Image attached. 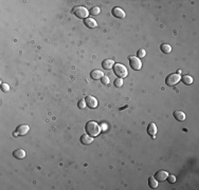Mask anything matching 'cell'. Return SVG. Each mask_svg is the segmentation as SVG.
<instances>
[{"instance_id": "obj_22", "label": "cell", "mask_w": 199, "mask_h": 190, "mask_svg": "<svg viewBox=\"0 0 199 190\" xmlns=\"http://www.w3.org/2000/svg\"><path fill=\"white\" fill-rule=\"evenodd\" d=\"M137 55H138V58H142V57H144V56L146 55L145 50H143V49H140V50L138 51V53H137Z\"/></svg>"}, {"instance_id": "obj_25", "label": "cell", "mask_w": 199, "mask_h": 190, "mask_svg": "<svg viewBox=\"0 0 199 190\" xmlns=\"http://www.w3.org/2000/svg\"><path fill=\"white\" fill-rule=\"evenodd\" d=\"M101 81H102V83H103V85H108L110 80H109V78H108L107 76H103V77L101 78Z\"/></svg>"}, {"instance_id": "obj_18", "label": "cell", "mask_w": 199, "mask_h": 190, "mask_svg": "<svg viewBox=\"0 0 199 190\" xmlns=\"http://www.w3.org/2000/svg\"><path fill=\"white\" fill-rule=\"evenodd\" d=\"M148 185L150 188H152V189H155V188H157V186H158V180H156L155 177H149L148 178Z\"/></svg>"}, {"instance_id": "obj_9", "label": "cell", "mask_w": 199, "mask_h": 190, "mask_svg": "<svg viewBox=\"0 0 199 190\" xmlns=\"http://www.w3.org/2000/svg\"><path fill=\"white\" fill-rule=\"evenodd\" d=\"M168 171H164V170H159V171H157L155 174V178L157 180H160V182L165 180L168 178Z\"/></svg>"}, {"instance_id": "obj_20", "label": "cell", "mask_w": 199, "mask_h": 190, "mask_svg": "<svg viewBox=\"0 0 199 190\" xmlns=\"http://www.w3.org/2000/svg\"><path fill=\"white\" fill-rule=\"evenodd\" d=\"M90 13H91V15L96 16L101 13V10H100V7H98V6H94V7H92V9L90 10Z\"/></svg>"}, {"instance_id": "obj_11", "label": "cell", "mask_w": 199, "mask_h": 190, "mask_svg": "<svg viewBox=\"0 0 199 190\" xmlns=\"http://www.w3.org/2000/svg\"><path fill=\"white\" fill-rule=\"evenodd\" d=\"M84 23H85L86 26H87V28H89V29H93V28H95V26L98 25L96 21H95L94 19H92V18L84 19Z\"/></svg>"}, {"instance_id": "obj_14", "label": "cell", "mask_w": 199, "mask_h": 190, "mask_svg": "<svg viewBox=\"0 0 199 190\" xmlns=\"http://www.w3.org/2000/svg\"><path fill=\"white\" fill-rule=\"evenodd\" d=\"M13 155H14V157L21 159L25 156V151L23 149H16L15 151L13 152Z\"/></svg>"}, {"instance_id": "obj_17", "label": "cell", "mask_w": 199, "mask_h": 190, "mask_svg": "<svg viewBox=\"0 0 199 190\" xmlns=\"http://www.w3.org/2000/svg\"><path fill=\"white\" fill-rule=\"evenodd\" d=\"M181 80H182L183 83H185V85H191V83H193V81H194L193 77L190 75H184L183 77H181Z\"/></svg>"}, {"instance_id": "obj_6", "label": "cell", "mask_w": 199, "mask_h": 190, "mask_svg": "<svg viewBox=\"0 0 199 190\" xmlns=\"http://www.w3.org/2000/svg\"><path fill=\"white\" fill-rule=\"evenodd\" d=\"M29 129H30V127H29L28 125H20V126L17 127L16 131L13 133V134H14V136L25 135V134H27V133H28Z\"/></svg>"}, {"instance_id": "obj_8", "label": "cell", "mask_w": 199, "mask_h": 190, "mask_svg": "<svg viewBox=\"0 0 199 190\" xmlns=\"http://www.w3.org/2000/svg\"><path fill=\"white\" fill-rule=\"evenodd\" d=\"M112 15H114V17H117V18L124 19V18H125V16H126V14H125V12H124L123 10L121 9V7H118V6H116V7H114V9H112Z\"/></svg>"}, {"instance_id": "obj_4", "label": "cell", "mask_w": 199, "mask_h": 190, "mask_svg": "<svg viewBox=\"0 0 199 190\" xmlns=\"http://www.w3.org/2000/svg\"><path fill=\"white\" fill-rule=\"evenodd\" d=\"M181 80V76L180 74L178 73H172L168 76V78L165 79V82L166 85L170 86V87H173V86H176L178 82Z\"/></svg>"}, {"instance_id": "obj_21", "label": "cell", "mask_w": 199, "mask_h": 190, "mask_svg": "<svg viewBox=\"0 0 199 190\" xmlns=\"http://www.w3.org/2000/svg\"><path fill=\"white\" fill-rule=\"evenodd\" d=\"M114 85L117 87V88H119V87H122V85H123V79L122 78H117L116 80H114Z\"/></svg>"}, {"instance_id": "obj_13", "label": "cell", "mask_w": 199, "mask_h": 190, "mask_svg": "<svg viewBox=\"0 0 199 190\" xmlns=\"http://www.w3.org/2000/svg\"><path fill=\"white\" fill-rule=\"evenodd\" d=\"M81 142H82L83 145H90L92 142H93V137L90 135H83L81 136Z\"/></svg>"}, {"instance_id": "obj_24", "label": "cell", "mask_w": 199, "mask_h": 190, "mask_svg": "<svg viewBox=\"0 0 199 190\" xmlns=\"http://www.w3.org/2000/svg\"><path fill=\"white\" fill-rule=\"evenodd\" d=\"M77 106H79V109H84V108L86 107V101H85V99H81V100L79 101V104H77Z\"/></svg>"}, {"instance_id": "obj_7", "label": "cell", "mask_w": 199, "mask_h": 190, "mask_svg": "<svg viewBox=\"0 0 199 190\" xmlns=\"http://www.w3.org/2000/svg\"><path fill=\"white\" fill-rule=\"evenodd\" d=\"M85 101H86V106H88L91 109H94V108L98 107V100H96V98L91 96V95H88L85 98Z\"/></svg>"}, {"instance_id": "obj_16", "label": "cell", "mask_w": 199, "mask_h": 190, "mask_svg": "<svg viewBox=\"0 0 199 190\" xmlns=\"http://www.w3.org/2000/svg\"><path fill=\"white\" fill-rule=\"evenodd\" d=\"M174 117L178 121H183L185 119V114L182 111H175L174 112Z\"/></svg>"}, {"instance_id": "obj_3", "label": "cell", "mask_w": 199, "mask_h": 190, "mask_svg": "<svg viewBox=\"0 0 199 190\" xmlns=\"http://www.w3.org/2000/svg\"><path fill=\"white\" fill-rule=\"evenodd\" d=\"M72 13L77 17V18L86 19V18H88L87 16H88V14H89V11L86 9V7H84V6L77 5V6H74L72 9Z\"/></svg>"}, {"instance_id": "obj_15", "label": "cell", "mask_w": 199, "mask_h": 190, "mask_svg": "<svg viewBox=\"0 0 199 190\" xmlns=\"http://www.w3.org/2000/svg\"><path fill=\"white\" fill-rule=\"evenodd\" d=\"M147 133L149 135L152 136H155L156 133H157V126H156L154 123H150L148 125V128H147Z\"/></svg>"}, {"instance_id": "obj_19", "label": "cell", "mask_w": 199, "mask_h": 190, "mask_svg": "<svg viewBox=\"0 0 199 190\" xmlns=\"http://www.w3.org/2000/svg\"><path fill=\"white\" fill-rule=\"evenodd\" d=\"M161 51L163 52L164 54H168L172 52V47L170 44H166V43H163L161 44Z\"/></svg>"}, {"instance_id": "obj_12", "label": "cell", "mask_w": 199, "mask_h": 190, "mask_svg": "<svg viewBox=\"0 0 199 190\" xmlns=\"http://www.w3.org/2000/svg\"><path fill=\"white\" fill-rule=\"evenodd\" d=\"M114 60L112 59H105L103 62H102V66H103V69L105 70H110L111 68H114Z\"/></svg>"}, {"instance_id": "obj_23", "label": "cell", "mask_w": 199, "mask_h": 190, "mask_svg": "<svg viewBox=\"0 0 199 190\" xmlns=\"http://www.w3.org/2000/svg\"><path fill=\"white\" fill-rule=\"evenodd\" d=\"M1 90L3 92H9L10 91V86L8 83H1Z\"/></svg>"}, {"instance_id": "obj_10", "label": "cell", "mask_w": 199, "mask_h": 190, "mask_svg": "<svg viewBox=\"0 0 199 190\" xmlns=\"http://www.w3.org/2000/svg\"><path fill=\"white\" fill-rule=\"evenodd\" d=\"M90 76H91L92 79L98 80V79H101L102 77L104 76V74H103V72L100 71V70H93V71H91V73H90Z\"/></svg>"}, {"instance_id": "obj_5", "label": "cell", "mask_w": 199, "mask_h": 190, "mask_svg": "<svg viewBox=\"0 0 199 190\" xmlns=\"http://www.w3.org/2000/svg\"><path fill=\"white\" fill-rule=\"evenodd\" d=\"M129 64H130V68L133 70H141L142 68V61L136 56H130L129 57Z\"/></svg>"}, {"instance_id": "obj_2", "label": "cell", "mask_w": 199, "mask_h": 190, "mask_svg": "<svg viewBox=\"0 0 199 190\" xmlns=\"http://www.w3.org/2000/svg\"><path fill=\"white\" fill-rule=\"evenodd\" d=\"M114 73L118 76V78H125L128 75L126 66L122 63H116L114 64Z\"/></svg>"}, {"instance_id": "obj_26", "label": "cell", "mask_w": 199, "mask_h": 190, "mask_svg": "<svg viewBox=\"0 0 199 190\" xmlns=\"http://www.w3.org/2000/svg\"><path fill=\"white\" fill-rule=\"evenodd\" d=\"M168 182H170V183H172V184L176 182V177H175L174 175H168Z\"/></svg>"}, {"instance_id": "obj_1", "label": "cell", "mask_w": 199, "mask_h": 190, "mask_svg": "<svg viewBox=\"0 0 199 190\" xmlns=\"http://www.w3.org/2000/svg\"><path fill=\"white\" fill-rule=\"evenodd\" d=\"M85 129H86V132L88 133V135L92 136V137H95V136H98L101 133V127H100V125L98 123H95V121H92V120H90V121H88V123L86 124Z\"/></svg>"}]
</instances>
